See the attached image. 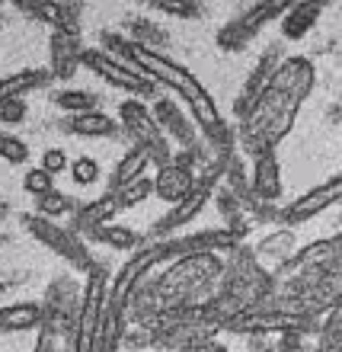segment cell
<instances>
[{
    "instance_id": "1",
    "label": "cell",
    "mask_w": 342,
    "mask_h": 352,
    "mask_svg": "<svg viewBox=\"0 0 342 352\" xmlns=\"http://www.w3.org/2000/svg\"><path fill=\"white\" fill-rule=\"evenodd\" d=\"M317 84V67L310 58H285L275 71L269 74L262 90L256 93V100L250 102V109L240 119V144L250 154H262V151H275L285 135L295 129L297 112L304 106Z\"/></svg>"
},
{
    "instance_id": "2",
    "label": "cell",
    "mask_w": 342,
    "mask_h": 352,
    "mask_svg": "<svg viewBox=\"0 0 342 352\" xmlns=\"http://www.w3.org/2000/svg\"><path fill=\"white\" fill-rule=\"evenodd\" d=\"M102 48L112 52L115 58H122V61H128L131 67H138L141 74H148L160 90L167 87V90L179 93V96L185 100V106H189V119H192V125L208 138V144H212L214 151L233 148L231 125L224 122L218 102L212 100V93L198 84V77H195L192 71H185L183 65H176L173 58H167L163 52H157V48L138 45L135 38L115 36V32H102Z\"/></svg>"
},
{
    "instance_id": "3",
    "label": "cell",
    "mask_w": 342,
    "mask_h": 352,
    "mask_svg": "<svg viewBox=\"0 0 342 352\" xmlns=\"http://www.w3.org/2000/svg\"><path fill=\"white\" fill-rule=\"evenodd\" d=\"M224 266L218 260V253H192V256H179L173 260V266L163 272L157 285L141 288L138 292L144 298H150V317L170 314V311H183V307H205L198 305L208 292L214 288V282L221 278Z\"/></svg>"
},
{
    "instance_id": "4",
    "label": "cell",
    "mask_w": 342,
    "mask_h": 352,
    "mask_svg": "<svg viewBox=\"0 0 342 352\" xmlns=\"http://www.w3.org/2000/svg\"><path fill=\"white\" fill-rule=\"evenodd\" d=\"M231 154H233V148H221V151H218V160H214V164L205 170L202 176H195L192 189H189V192H185L183 199L170 208V214H163V218L157 221V228H154V234H150V241L173 237L176 231L189 228V221H195V218L205 212V205L212 202V195H214V189H218V183L224 179V167H227Z\"/></svg>"
},
{
    "instance_id": "5",
    "label": "cell",
    "mask_w": 342,
    "mask_h": 352,
    "mask_svg": "<svg viewBox=\"0 0 342 352\" xmlns=\"http://www.w3.org/2000/svg\"><path fill=\"white\" fill-rule=\"evenodd\" d=\"M106 288H109L106 269L96 263V266L87 272L84 295H80V305H77V311H74V324H71V352H93L96 349Z\"/></svg>"
},
{
    "instance_id": "6",
    "label": "cell",
    "mask_w": 342,
    "mask_h": 352,
    "mask_svg": "<svg viewBox=\"0 0 342 352\" xmlns=\"http://www.w3.org/2000/svg\"><path fill=\"white\" fill-rule=\"evenodd\" d=\"M80 65H84L87 71H93L96 77H102L106 84L131 93L135 100H157L160 87L154 84L148 74H141L138 67H131L128 61L115 58L112 52H106V48H84V52H80Z\"/></svg>"
},
{
    "instance_id": "7",
    "label": "cell",
    "mask_w": 342,
    "mask_h": 352,
    "mask_svg": "<svg viewBox=\"0 0 342 352\" xmlns=\"http://www.w3.org/2000/svg\"><path fill=\"white\" fill-rule=\"evenodd\" d=\"M119 125L125 131H128L131 138H135V144H141V148L150 154V164L154 167H163V164H170L173 160V151H170V138L160 131V125L154 122V116H150V109L144 106V100H122L119 102Z\"/></svg>"
},
{
    "instance_id": "8",
    "label": "cell",
    "mask_w": 342,
    "mask_h": 352,
    "mask_svg": "<svg viewBox=\"0 0 342 352\" xmlns=\"http://www.w3.org/2000/svg\"><path fill=\"white\" fill-rule=\"evenodd\" d=\"M23 224H26V231L32 234L38 243H45L52 253L65 256L77 272H90V269L96 266V260H93L90 250H87V243L80 241V234H74L71 228H58L52 218H42V214H23Z\"/></svg>"
},
{
    "instance_id": "9",
    "label": "cell",
    "mask_w": 342,
    "mask_h": 352,
    "mask_svg": "<svg viewBox=\"0 0 342 352\" xmlns=\"http://www.w3.org/2000/svg\"><path fill=\"white\" fill-rule=\"evenodd\" d=\"M240 241H243L240 234L224 224V228H205V231H195V234L160 237L154 243H157V250H160V260L173 263L179 256H192V253H233Z\"/></svg>"
},
{
    "instance_id": "10",
    "label": "cell",
    "mask_w": 342,
    "mask_h": 352,
    "mask_svg": "<svg viewBox=\"0 0 342 352\" xmlns=\"http://www.w3.org/2000/svg\"><path fill=\"white\" fill-rule=\"evenodd\" d=\"M295 3L297 0H259L256 7H250L247 13H240L231 26H224L221 32H218V45H221L224 52H237V48H243L250 38H256L259 29L266 26V23L285 16Z\"/></svg>"
},
{
    "instance_id": "11",
    "label": "cell",
    "mask_w": 342,
    "mask_h": 352,
    "mask_svg": "<svg viewBox=\"0 0 342 352\" xmlns=\"http://www.w3.org/2000/svg\"><path fill=\"white\" fill-rule=\"evenodd\" d=\"M342 199V176L336 173V176H330L326 183H320V186H314L310 192H304V195H297L291 205H285L278 214H272L282 228H295V224H304V221H310V218H317L320 212H326V208H333L336 202Z\"/></svg>"
},
{
    "instance_id": "12",
    "label": "cell",
    "mask_w": 342,
    "mask_h": 352,
    "mask_svg": "<svg viewBox=\"0 0 342 352\" xmlns=\"http://www.w3.org/2000/svg\"><path fill=\"white\" fill-rule=\"evenodd\" d=\"M150 116H154V122L160 125V131H163L167 138H176L185 151H195L198 157H205L202 141H198V131H195V125H189V116H185L173 100L157 96L154 106H150Z\"/></svg>"
},
{
    "instance_id": "13",
    "label": "cell",
    "mask_w": 342,
    "mask_h": 352,
    "mask_svg": "<svg viewBox=\"0 0 342 352\" xmlns=\"http://www.w3.org/2000/svg\"><path fill=\"white\" fill-rule=\"evenodd\" d=\"M250 192L256 202L269 205L282 195V173H278L275 151H262L253 154V176H250Z\"/></svg>"
},
{
    "instance_id": "14",
    "label": "cell",
    "mask_w": 342,
    "mask_h": 352,
    "mask_svg": "<svg viewBox=\"0 0 342 352\" xmlns=\"http://www.w3.org/2000/svg\"><path fill=\"white\" fill-rule=\"evenodd\" d=\"M339 247H342V241H339V237H330V241L310 243V247H304V250L291 253V256H288V260L275 269V278L301 276V272H307V269L320 266V263H326V260H336V256H339Z\"/></svg>"
},
{
    "instance_id": "15",
    "label": "cell",
    "mask_w": 342,
    "mask_h": 352,
    "mask_svg": "<svg viewBox=\"0 0 342 352\" xmlns=\"http://www.w3.org/2000/svg\"><path fill=\"white\" fill-rule=\"evenodd\" d=\"M150 179H154V195H160L163 202L176 205L195 186V170L170 160V164L157 167V176H150Z\"/></svg>"
},
{
    "instance_id": "16",
    "label": "cell",
    "mask_w": 342,
    "mask_h": 352,
    "mask_svg": "<svg viewBox=\"0 0 342 352\" xmlns=\"http://www.w3.org/2000/svg\"><path fill=\"white\" fill-rule=\"evenodd\" d=\"M80 36L77 32H65V29H55L52 32V77H74V71L80 67Z\"/></svg>"
},
{
    "instance_id": "17",
    "label": "cell",
    "mask_w": 342,
    "mask_h": 352,
    "mask_svg": "<svg viewBox=\"0 0 342 352\" xmlns=\"http://www.w3.org/2000/svg\"><path fill=\"white\" fill-rule=\"evenodd\" d=\"M330 3H333V0H297L295 7L282 16V36L291 38V42H301V38L314 29V23L320 19V13H323Z\"/></svg>"
},
{
    "instance_id": "18",
    "label": "cell",
    "mask_w": 342,
    "mask_h": 352,
    "mask_svg": "<svg viewBox=\"0 0 342 352\" xmlns=\"http://www.w3.org/2000/svg\"><path fill=\"white\" fill-rule=\"evenodd\" d=\"M119 214V205H115V195L106 189L100 199H93L87 205H77L74 214H71V231L74 234H87L90 228H100V224H109L112 218Z\"/></svg>"
},
{
    "instance_id": "19",
    "label": "cell",
    "mask_w": 342,
    "mask_h": 352,
    "mask_svg": "<svg viewBox=\"0 0 342 352\" xmlns=\"http://www.w3.org/2000/svg\"><path fill=\"white\" fill-rule=\"evenodd\" d=\"M45 317L42 301H13V305H0V333H26L36 330Z\"/></svg>"
},
{
    "instance_id": "20",
    "label": "cell",
    "mask_w": 342,
    "mask_h": 352,
    "mask_svg": "<svg viewBox=\"0 0 342 352\" xmlns=\"http://www.w3.org/2000/svg\"><path fill=\"white\" fill-rule=\"evenodd\" d=\"M65 129L77 138H115L119 135V119H112L106 112L100 109H90V112H77V116H67Z\"/></svg>"
},
{
    "instance_id": "21",
    "label": "cell",
    "mask_w": 342,
    "mask_h": 352,
    "mask_svg": "<svg viewBox=\"0 0 342 352\" xmlns=\"http://www.w3.org/2000/svg\"><path fill=\"white\" fill-rule=\"evenodd\" d=\"M278 65V45H269V52L256 61V67H253V74L247 77V84H243V96H237V102H233V112L243 119V112L250 109V102L256 100V93L262 90V84L269 80V74L275 71Z\"/></svg>"
},
{
    "instance_id": "22",
    "label": "cell",
    "mask_w": 342,
    "mask_h": 352,
    "mask_svg": "<svg viewBox=\"0 0 342 352\" xmlns=\"http://www.w3.org/2000/svg\"><path fill=\"white\" fill-rule=\"evenodd\" d=\"M52 80V71L48 67H26V71H16L0 80V106L7 100H16V96H26L29 90H38Z\"/></svg>"
},
{
    "instance_id": "23",
    "label": "cell",
    "mask_w": 342,
    "mask_h": 352,
    "mask_svg": "<svg viewBox=\"0 0 342 352\" xmlns=\"http://www.w3.org/2000/svg\"><path fill=\"white\" fill-rule=\"evenodd\" d=\"M148 167H150V154L141 148V144H135L131 151H125L122 160L115 164V170H112V176H109V192H115V189H122V186H128L131 179L144 176Z\"/></svg>"
},
{
    "instance_id": "24",
    "label": "cell",
    "mask_w": 342,
    "mask_h": 352,
    "mask_svg": "<svg viewBox=\"0 0 342 352\" xmlns=\"http://www.w3.org/2000/svg\"><path fill=\"white\" fill-rule=\"evenodd\" d=\"M87 237L96 243H106L112 250H138L141 247V237L135 228H125V224H100V228H90Z\"/></svg>"
},
{
    "instance_id": "25",
    "label": "cell",
    "mask_w": 342,
    "mask_h": 352,
    "mask_svg": "<svg viewBox=\"0 0 342 352\" xmlns=\"http://www.w3.org/2000/svg\"><path fill=\"white\" fill-rule=\"evenodd\" d=\"M115 205H119V212H125V208H135V205L148 202L150 195H154V179L150 176H138V179H131L128 186H122V189H115Z\"/></svg>"
},
{
    "instance_id": "26",
    "label": "cell",
    "mask_w": 342,
    "mask_h": 352,
    "mask_svg": "<svg viewBox=\"0 0 342 352\" xmlns=\"http://www.w3.org/2000/svg\"><path fill=\"white\" fill-rule=\"evenodd\" d=\"M36 208H38V214L42 218H65V214H74V208H77V199H71V195H65V192H58V189H52V192H45V195H38L36 199Z\"/></svg>"
},
{
    "instance_id": "27",
    "label": "cell",
    "mask_w": 342,
    "mask_h": 352,
    "mask_svg": "<svg viewBox=\"0 0 342 352\" xmlns=\"http://www.w3.org/2000/svg\"><path fill=\"white\" fill-rule=\"evenodd\" d=\"M96 93L90 90H61L55 93V106L58 109H65L67 116H77V112H90L96 109Z\"/></svg>"
},
{
    "instance_id": "28",
    "label": "cell",
    "mask_w": 342,
    "mask_h": 352,
    "mask_svg": "<svg viewBox=\"0 0 342 352\" xmlns=\"http://www.w3.org/2000/svg\"><path fill=\"white\" fill-rule=\"evenodd\" d=\"M128 29H131V36L128 38H135L138 45H148V48H163L167 45V32L163 29H157L150 19H144V16H138V19H128Z\"/></svg>"
},
{
    "instance_id": "29",
    "label": "cell",
    "mask_w": 342,
    "mask_h": 352,
    "mask_svg": "<svg viewBox=\"0 0 342 352\" xmlns=\"http://www.w3.org/2000/svg\"><path fill=\"white\" fill-rule=\"evenodd\" d=\"M259 253H266V256H278V260L285 263L291 253H295V234L291 228H278L275 234H269L266 241L259 243Z\"/></svg>"
},
{
    "instance_id": "30",
    "label": "cell",
    "mask_w": 342,
    "mask_h": 352,
    "mask_svg": "<svg viewBox=\"0 0 342 352\" xmlns=\"http://www.w3.org/2000/svg\"><path fill=\"white\" fill-rule=\"evenodd\" d=\"M150 7L163 13V16H173V19H198L202 16V7L195 0H148Z\"/></svg>"
},
{
    "instance_id": "31",
    "label": "cell",
    "mask_w": 342,
    "mask_h": 352,
    "mask_svg": "<svg viewBox=\"0 0 342 352\" xmlns=\"http://www.w3.org/2000/svg\"><path fill=\"white\" fill-rule=\"evenodd\" d=\"M23 189H26L29 195H45V192H52L55 189V176L52 173H45L42 167H29L26 173H23Z\"/></svg>"
},
{
    "instance_id": "32",
    "label": "cell",
    "mask_w": 342,
    "mask_h": 352,
    "mask_svg": "<svg viewBox=\"0 0 342 352\" xmlns=\"http://www.w3.org/2000/svg\"><path fill=\"white\" fill-rule=\"evenodd\" d=\"M0 157L10 160V164H26L29 160V148L26 141L10 135V131H0Z\"/></svg>"
},
{
    "instance_id": "33",
    "label": "cell",
    "mask_w": 342,
    "mask_h": 352,
    "mask_svg": "<svg viewBox=\"0 0 342 352\" xmlns=\"http://www.w3.org/2000/svg\"><path fill=\"white\" fill-rule=\"evenodd\" d=\"M71 179H74L77 186H93L96 179H100V164H96V157H77L74 164H71Z\"/></svg>"
},
{
    "instance_id": "34",
    "label": "cell",
    "mask_w": 342,
    "mask_h": 352,
    "mask_svg": "<svg viewBox=\"0 0 342 352\" xmlns=\"http://www.w3.org/2000/svg\"><path fill=\"white\" fill-rule=\"evenodd\" d=\"M38 167L45 170V173L58 176V173H65V170L71 167V160H67V154L61 148H48V151H42V164H38Z\"/></svg>"
},
{
    "instance_id": "35",
    "label": "cell",
    "mask_w": 342,
    "mask_h": 352,
    "mask_svg": "<svg viewBox=\"0 0 342 352\" xmlns=\"http://www.w3.org/2000/svg\"><path fill=\"white\" fill-rule=\"evenodd\" d=\"M26 119V100L16 96V100H7L0 106V125H16V122Z\"/></svg>"
},
{
    "instance_id": "36",
    "label": "cell",
    "mask_w": 342,
    "mask_h": 352,
    "mask_svg": "<svg viewBox=\"0 0 342 352\" xmlns=\"http://www.w3.org/2000/svg\"><path fill=\"white\" fill-rule=\"evenodd\" d=\"M170 352H227L224 346L212 343V340H202V343H192V346H183V349H170Z\"/></svg>"
},
{
    "instance_id": "37",
    "label": "cell",
    "mask_w": 342,
    "mask_h": 352,
    "mask_svg": "<svg viewBox=\"0 0 342 352\" xmlns=\"http://www.w3.org/2000/svg\"><path fill=\"white\" fill-rule=\"evenodd\" d=\"M10 3H16L23 13H29V16H32V13H36V3H38V0H10Z\"/></svg>"
},
{
    "instance_id": "38",
    "label": "cell",
    "mask_w": 342,
    "mask_h": 352,
    "mask_svg": "<svg viewBox=\"0 0 342 352\" xmlns=\"http://www.w3.org/2000/svg\"><path fill=\"white\" fill-rule=\"evenodd\" d=\"M135 3H148V0H135Z\"/></svg>"
},
{
    "instance_id": "39",
    "label": "cell",
    "mask_w": 342,
    "mask_h": 352,
    "mask_svg": "<svg viewBox=\"0 0 342 352\" xmlns=\"http://www.w3.org/2000/svg\"><path fill=\"white\" fill-rule=\"evenodd\" d=\"M262 352H275V349H262Z\"/></svg>"
},
{
    "instance_id": "40",
    "label": "cell",
    "mask_w": 342,
    "mask_h": 352,
    "mask_svg": "<svg viewBox=\"0 0 342 352\" xmlns=\"http://www.w3.org/2000/svg\"><path fill=\"white\" fill-rule=\"evenodd\" d=\"M0 288H3V282H0Z\"/></svg>"
},
{
    "instance_id": "41",
    "label": "cell",
    "mask_w": 342,
    "mask_h": 352,
    "mask_svg": "<svg viewBox=\"0 0 342 352\" xmlns=\"http://www.w3.org/2000/svg\"><path fill=\"white\" fill-rule=\"evenodd\" d=\"M167 352H170V349H167Z\"/></svg>"
}]
</instances>
